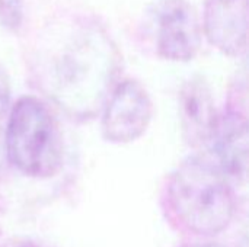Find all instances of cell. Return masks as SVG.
I'll list each match as a JSON object with an SVG mask.
<instances>
[{
    "mask_svg": "<svg viewBox=\"0 0 249 247\" xmlns=\"http://www.w3.org/2000/svg\"><path fill=\"white\" fill-rule=\"evenodd\" d=\"M35 63L41 90L67 115L88 119L114 89L120 54L101 26L77 20L51 31Z\"/></svg>",
    "mask_w": 249,
    "mask_h": 247,
    "instance_id": "6da1fadb",
    "label": "cell"
},
{
    "mask_svg": "<svg viewBox=\"0 0 249 247\" xmlns=\"http://www.w3.org/2000/svg\"><path fill=\"white\" fill-rule=\"evenodd\" d=\"M165 204L179 227L203 237L225 231L238 208L228 176L212 160L201 157L187 159L171 173Z\"/></svg>",
    "mask_w": 249,
    "mask_h": 247,
    "instance_id": "7a4b0ae2",
    "label": "cell"
},
{
    "mask_svg": "<svg viewBox=\"0 0 249 247\" xmlns=\"http://www.w3.org/2000/svg\"><path fill=\"white\" fill-rule=\"evenodd\" d=\"M4 140L10 165L25 176L47 179L60 172L64 159L60 127L38 98L22 96L10 108Z\"/></svg>",
    "mask_w": 249,
    "mask_h": 247,
    "instance_id": "3957f363",
    "label": "cell"
},
{
    "mask_svg": "<svg viewBox=\"0 0 249 247\" xmlns=\"http://www.w3.org/2000/svg\"><path fill=\"white\" fill-rule=\"evenodd\" d=\"M153 118V102L146 87L133 79L117 83L108 95L101 130L107 141L128 144L139 140Z\"/></svg>",
    "mask_w": 249,
    "mask_h": 247,
    "instance_id": "277c9868",
    "label": "cell"
},
{
    "mask_svg": "<svg viewBox=\"0 0 249 247\" xmlns=\"http://www.w3.org/2000/svg\"><path fill=\"white\" fill-rule=\"evenodd\" d=\"M158 54L169 61H191L201 48V19L188 0H158L152 9Z\"/></svg>",
    "mask_w": 249,
    "mask_h": 247,
    "instance_id": "5b68a950",
    "label": "cell"
},
{
    "mask_svg": "<svg viewBox=\"0 0 249 247\" xmlns=\"http://www.w3.org/2000/svg\"><path fill=\"white\" fill-rule=\"evenodd\" d=\"M245 92L238 87L228 106L219 114L214 134L209 143L213 163L228 176L242 179L248 169V118Z\"/></svg>",
    "mask_w": 249,
    "mask_h": 247,
    "instance_id": "8992f818",
    "label": "cell"
},
{
    "mask_svg": "<svg viewBox=\"0 0 249 247\" xmlns=\"http://www.w3.org/2000/svg\"><path fill=\"white\" fill-rule=\"evenodd\" d=\"M203 35L222 54L239 58L248 48V0H206Z\"/></svg>",
    "mask_w": 249,
    "mask_h": 247,
    "instance_id": "52a82bcc",
    "label": "cell"
},
{
    "mask_svg": "<svg viewBox=\"0 0 249 247\" xmlns=\"http://www.w3.org/2000/svg\"><path fill=\"white\" fill-rule=\"evenodd\" d=\"M179 122L185 141L191 147L209 146L217 121L214 98L203 77L194 76L179 90Z\"/></svg>",
    "mask_w": 249,
    "mask_h": 247,
    "instance_id": "ba28073f",
    "label": "cell"
},
{
    "mask_svg": "<svg viewBox=\"0 0 249 247\" xmlns=\"http://www.w3.org/2000/svg\"><path fill=\"white\" fill-rule=\"evenodd\" d=\"M25 17L23 0H0V25L10 32L22 28Z\"/></svg>",
    "mask_w": 249,
    "mask_h": 247,
    "instance_id": "9c48e42d",
    "label": "cell"
},
{
    "mask_svg": "<svg viewBox=\"0 0 249 247\" xmlns=\"http://www.w3.org/2000/svg\"><path fill=\"white\" fill-rule=\"evenodd\" d=\"M9 105H10V84H9L7 74L0 67V122L3 116L7 114Z\"/></svg>",
    "mask_w": 249,
    "mask_h": 247,
    "instance_id": "30bf717a",
    "label": "cell"
},
{
    "mask_svg": "<svg viewBox=\"0 0 249 247\" xmlns=\"http://www.w3.org/2000/svg\"><path fill=\"white\" fill-rule=\"evenodd\" d=\"M7 247H45L42 245H38L32 240H20V242H16V243H12L10 246Z\"/></svg>",
    "mask_w": 249,
    "mask_h": 247,
    "instance_id": "8fae6325",
    "label": "cell"
},
{
    "mask_svg": "<svg viewBox=\"0 0 249 247\" xmlns=\"http://www.w3.org/2000/svg\"><path fill=\"white\" fill-rule=\"evenodd\" d=\"M181 247H225L222 245H217V243H191V245H185V246Z\"/></svg>",
    "mask_w": 249,
    "mask_h": 247,
    "instance_id": "7c38bea8",
    "label": "cell"
}]
</instances>
